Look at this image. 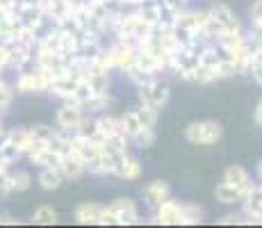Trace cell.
I'll return each mask as SVG.
<instances>
[{
	"label": "cell",
	"mask_w": 262,
	"mask_h": 228,
	"mask_svg": "<svg viewBox=\"0 0 262 228\" xmlns=\"http://www.w3.org/2000/svg\"><path fill=\"white\" fill-rule=\"evenodd\" d=\"M37 221H39V224H53V221H55V210H50L48 205L39 208V210H37Z\"/></svg>",
	"instance_id": "obj_1"
},
{
	"label": "cell",
	"mask_w": 262,
	"mask_h": 228,
	"mask_svg": "<svg viewBox=\"0 0 262 228\" xmlns=\"http://www.w3.org/2000/svg\"><path fill=\"white\" fill-rule=\"evenodd\" d=\"M41 185L46 187V190H55V187L59 185V178L55 174H43L41 176Z\"/></svg>",
	"instance_id": "obj_2"
}]
</instances>
